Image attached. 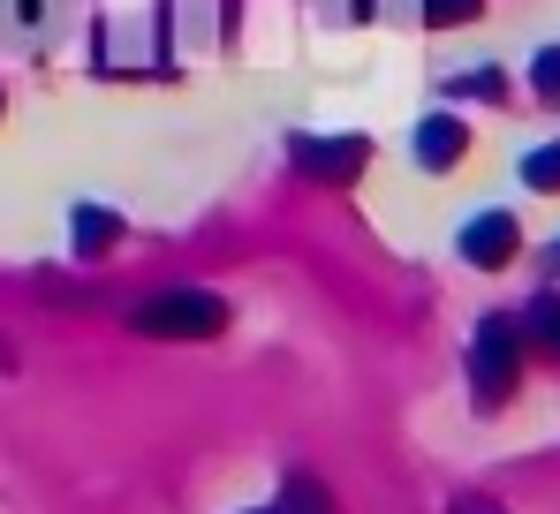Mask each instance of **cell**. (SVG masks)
Here are the masks:
<instances>
[{
	"mask_svg": "<svg viewBox=\"0 0 560 514\" xmlns=\"http://www.w3.org/2000/svg\"><path fill=\"white\" fill-rule=\"evenodd\" d=\"M515 371H523V326L515 318H485L477 341H469V386H477V401L485 409L508 401L515 394Z\"/></svg>",
	"mask_w": 560,
	"mask_h": 514,
	"instance_id": "2",
	"label": "cell"
},
{
	"mask_svg": "<svg viewBox=\"0 0 560 514\" xmlns=\"http://www.w3.org/2000/svg\"><path fill=\"white\" fill-rule=\"evenodd\" d=\"M523 341H546V348L560 355V295H553V288L530 303V318H523Z\"/></svg>",
	"mask_w": 560,
	"mask_h": 514,
	"instance_id": "7",
	"label": "cell"
},
{
	"mask_svg": "<svg viewBox=\"0 0 560 514\" xmlns=\"http://www.w3.org/2000/svg\"><path fill=\"white\" fill-rule=\"evenodd\" d=\"M61 15H69V0H0V46H38V38H54Z\"/></svg>",
	"mask_w": 560,
	"mask_h": 514,
	"instance_id": "4",
	"label": "cell"
},
{
	"mask_svg": "<svg viewBox=\"0 0 560 514\" xmlns=\"http://www.w3.org/2000/svg\"><path fill=\"white\" fill-rule=\"evenodd\" d=\"M463 152H469V129L455 121V114H424V121H417V160H424L432 174H447Z\"/></svg>",
	"mask_w": 560,
	"mask_h": 514,
	"instance_id": "6",
	"label": "cell"
},
{
	"mask_svg": "<svg viewBox=\"0 0 560 514\" xmlns=\"http://www.w3.org/2000/svg\"><path fill=\"white\" fill-rule=\"evenodd\" d=\"M477 8H485V0H424V23H432V31H447V23H469Z\"/></svg>",
	"mask_w": 560,
	"mask_h": 514,
	"instance_id": "12",
	"label": "cell"
},
{
	"mask_svg": "<svg viewBox=\"0 0 560 514\" xmlns=\"http://www.w3.org/2000/svg\"><path fill=\"white\" fill-rule=\"evenodd\" d=\"M553 265H560V250H553Z\"/></svg>",
	"mask_w": 560,
	"mask_h": 514,
	"instance_id": "14",
	"label": "cell"
},
{
	"mask_svg": "<svg viewBox=\"0 0 560 514\" xmlns=\"http://www.w3.org/2000/svg\"><path fill=\"white\" fill-rule=\"evenodd\" d=\"M523 182H530V189H560V144H538V152L523 160Z\"/></svg>",
	"mask_w": 560,
	"mask_h": 514,
	"instance_id": "9",
	"label": "cell"
},
{
	"mask_svg": "<svg viewBox=\"0 0 560 514\" xmlns=\"http://www.w3.org/2000/svg\"><path fill=\"white\" fill-rule=\"evenodd\" d=\"M530 91H538L546 106H560V46H546V54L530 61Z\"/></svg>",
	"mask_w": 560,
	"mask_h": 514,
	"instance_id": "10",
	"label": "cell"
},
{
	"mask_svg": "<svg viewBox=\"0 0 560 514\" xmlns=\"http://www.w3.org/2000/svg\"><path fill=\"white\" fill-rule=\"evenodd\" d=\"M288 152H295V167L318 174V182H349V174L372 160V144H364V137H295Z\"/></svg>",
	"mask_w": 560,
	"mask_h": 514,
	"instance_id": "3",
	"label": "cell"
},
{
	"mask_svg": "<svg viewBox=\"0 0 560 514\" xmlns=\"http://www.w3.org/2000/svg\"><path fill=\"white\" fill-rule=\"evenodd\" d=\"M106 243H114V212H106V205H84V212H77V250L98 257Z\"/></svg>",
	"mask_w": 560,
	"mask_h": 514,
	"instance_id": "8",
	"label": "cell"
},
{
	"mask_svg": "<svg viewBox=\"0 0 560 514\" xmlns=\"http://www.w3.org/2000/svg\"><path fill=\"white\" fill-rule=\"evenodd\" d=\"M129 326H137L144 341H212V334L228 326V303L183 280V288H160V295H144V303L129 311Z\"/></svg>",
	"mask_w": 560,
	"mask_h": 514,
	"instance_id": "1",
	"label": "cell"
},
{
	"mask_svg": "<svg viewBox=\"0 0 560 514\" xmlns=\"http://www.w3.org/2000/svg\"><path fill=\"white\" fill-rule=\"evenodd\" d=\"M288 514H334V500H326L311 477H288Z\"/></svg>",
	"mask_w": 560,
	"mask_h": 514,
	"instance_id": "11",
	"label": "cell"
},
{
	"mask_svg": "<svg viewBox=\"0 0 560 514\" xmlns=\"http://www.w3.org/2000/svg\"><path fill=\"white\" fill-rule=\"evenodd\" d=\"M515 243H523V235H515L508 212H477V220L463 227V257H469V265H485V272H500V265L515 257Z\"/></svg>",
	"mask_w": 560,
	"mask_h": 514,
	"instance_id": "5",
	"label": "cell"
},
{
	"mask_svg": "<svg viewBox=\"0 0 560 514\" xmlns=\"http://www.w3.org/2000/svg\"><path fill=\"white\" fill-rule=\"evenodd\" d=\"M447 514H508V507H500V500H477V492H463V500H455Z\"/></svg>",
	"mask_w": 560,
	"mask_h": 514,
	"instance_id": "13",
	"label": "cell"
}]
</instances>
